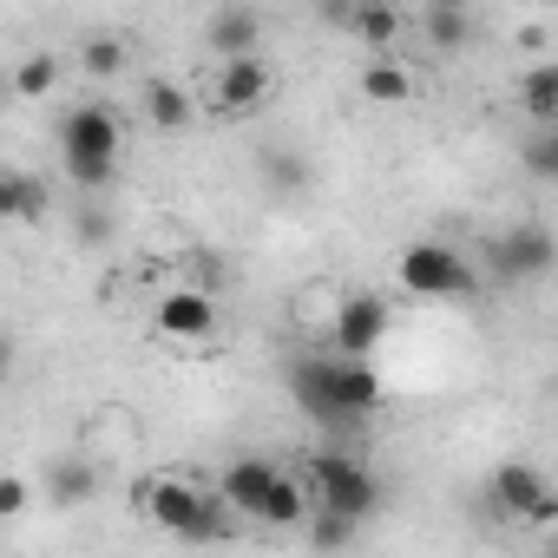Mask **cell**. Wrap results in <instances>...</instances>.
Listing matches in <instances>:
<instances>
[{"label":"cell","instance_id":"1","mask_svg":"<svg viewBox=\"0 0 558 558\" xmlns=\"http://www.w3.org/2000/svg\"><path fill=\"white\" fill-rule=\"evenodd\" d=\"M60 158H66V178L80 191H106L112 171H119V119H112V106H99V99L73 106L60 119Z\"/></svg>","mask_w":558,"mask_h":558},{"label":"cell","instance_id":"2","mask_svg":"<svg viewBox=\"0 0 558 558\" xmlns=\"http://www.w3.org/2000/svg\"><path fill=\"white\" fill-rule=\"evenodd\" d=\"M138 506L171 538H230L236 532L230 525V506L210 499V493H197L191 480H151V486H138Z\"/></svg>","mask_w":558,"mask_h":558},{"label":"cell","instance_id":"3","mask_svg":"<svg viewBox=\"0 0 558 558\" xmlns=\"http://www.w3.org/2000/svg\"><path fill=\"white\" fill-rule=\"evenodd\" d=\"M310 493H316V512H342V519H375V506H381V480L362 466V460H349V453H336V447H323V453H310Z\"/></svg>","mask_w":558,"mask_h":558},{"label":"cell","instance_id":"4","mask_svg":"<svg viewBox=\"0 0 558 558\" xmlns=\"http://www.w3.org/2000/svg\"><path fill=\"white\" fill-rule=\"evenodd\" d=\"M401 283L414 296H434V303H453V296H473V263L447 243H408L401 250Z\"/></svg>","mask_w":558,"mask_h":558},{"label":"cell","instance_id":"5","mask_svg":"<svg viewBox=\"0 0 558 558\" xmlns=\"http://www.w3.org/2000/svg\"><path fill=\"white\" fill-rule=\"evenodd\" d=\"M486 263H493L499 276H545V269L558 263V236H551L545 223H512L506 236H493Z\"/></svg>","mask_w":558,"mask_h":558},{"label":"cell","instance_id":"6","mask_svg":"<svg viewBox=\"0 0 558 558\" xmlns=\"http://www.w3.org/2000/svg\"><path fill=\"white\" fill-rule=\"evenodd\" d=\"M381 336H388V303L381 296H349L336 310V349H342V362H368L381 349Z\"/></svg>","mask_w":558,"mask_h":558},{"label":"cell","instance_id":"7","mask_svg":"<svg viewBox=\"0 0 558 558\" xmlns=\"http://www.w3.org/2000/svg\"><path fill=\"white\" fill-rule=\"evenodd\" d=\"M290 395H296V408H303L310 421H323V427H349V414H342V401H336V362H323V355L290 362Z\"/></svg>","mask_w":558,"mask_h":558},{"label":"cell","instance_id":"8","mask_svg":"<svg viewBox=\"0 0 558 558\" xmlns=\"http://www.w3.org/2000/svg\"><path fill=\"white\" fill-rule=\"evenodd\" d=\"M269 66L263 60H230V66H217V86H210V99H217V112H230V119H243V112H256L263 99H269Z\"/></svg>","mask_w":558,"mask_h":558},{"label":"cell","instance_id":"9","mask_svg":"<svg viewBox=\"0 0 558 558\" xmlns=\"http://www.w3.org/2000/svg\"><path fill=\"white\" fill-rule=\"evenodd\" d=\"M151 323H158V336H171V342H197V336H210L217 303H210L204 290H165L158 310H151Z\"/></svg>","mask_w":558,"mask_h":558},{"label":"cell","instance_id":"10","mask_svg":"<svg viewBox=\"0 0 558 558\" xmlns=\"http://www.w3.org/2000/svg\"><path fill=\"white\" fill-rule=\"evenodd\" d=\"M204 47L223 53V66H230V60H256V47H263V21H256L250 8H217L210 27H204Z\"/></svg>","mask_w":558,"mask_h":558},{"label":"cell","instance_id":"11","mask_svg":"<svg viewBox=\"0 0 558 558\" xmlns=\"http://www.w3.org/2000/svg\"><path fill=\"white\" fill-rule=\"evenodd\" d=\"M276 480H283V473H276L269 460H230V466H223V506H230L236 519H256Z\"/></svg>","mask_w":558,"mask_h":558},{"label":"cell","instance_id":"12","mask_svg":"<svg viewBox=\"0 0 558 558\" xmlns=\"http://www.w3.org/2000/svg\"><path fill=\"white\" fill-rule=\"evenodd\" d=\"M538 499H545V473H538V466H525V460L493 466V506H499L506 519H525Z\"/></svg>","mask_w":558,"mask_h":558},{"label":"cell","instance_id":"13","mask_svg":"<svg viewBox=\"0 0 558 558\" xmlns=\"http://www.w3.org/2000/svg\"><path fill=\"white\" fill-rule=\"evenodd\" d=\"M336 401H342L349 427H355L362 414H375V408H381V368H375V362H342V355H336Z\"/></svg>","mask_w":558,"mask_h":558},{"label":"cell","instance_id":"14","mask_svg":"<svg viewBox=\"0 0 558 558\" xmlns=\"http://www.w3.org/2000/svg\"><path fill=\"white\" fill-rule=\"evenodd\" d=\"M519 112L532 119V132H551L558 125V60H545V66H532L519 80Z\"/></svg>","mask_w":558,"mask_h":558},{"label":"cell","instance_id":"15","mask_svg":"<svg viewBox=\"0 0 558 558\" xmlns=\"http://www.w3.org/2000/svg\"><path fill=\"white\" fill-rule=\"evenodd\" d=\"M336 21L362 40V47H395L401 40V8H381V0H375V8H336Z\"/></svg>","mask_w":558,"mask_h":558},{"label":"cell","instance_id":"16","mask_svg":"<svg viewBox=\"0 0 558 558\" xmlns=\"http://www.w3.org/2000/svg\"><path fill=\"white\" fill-rule=\"evenodd\" d=\"M145 119H151L158 132H184V125L197 119V106H191V93H184L178 80H145Z\"/></svg>","mask_w":558,"mask_h":558},{"label":"cell","instance_id":"17","mask_svg":"<svg viewBox=\"0 0 558 558\" xmlns=\"http://www.w3.org/2000/svg\"><path fill=\"white\" fill-rule=\"evenodd\" d=\"M256 525H276V532H290V525H310V493L283 473L269 486V499H263V512H256Z\"/></svg>","mask_w":558,"mask_h":558},{"label":"cell","instance_id":"18","mask_svg":"<svg viewBox=\"0 0 558 558\" xmlns=\"http://www.w3.org/2000/svg\"><path fill=\"white\" fill-rule=\"evenodd\" d=\"M362 99H368V106H408V99H414V80H408L395 60H368V66H362Z\"/></svg>","mask_w":558,"mask_h":558},{"label":"cell","instance_id":"19","mask_svg":"<svg viewBox=\"0 0 558 558\" xmlns=\"http://www.w3.org/2000/svg\"><path fill=\"white\" fill-rule=\"evenodd\" d=\"M0 210H8L14 223H34L47 210V184L27 178V171H8V178H0Z\"/></svg>","mask_w":558,"mask_h":558},{"label":"cell","instance_id":"20","mask_svg":"<svg viewBox=\"0 0 558 558\" xmlns=\"http://www.w3.org/2000/svg\"><path fill=\"white\" fill-rule=\"evenodd\" d=\"M421 34H427L440 53H453V47H466V40H473V21H466L460 8H421Z\"/></svg>","mask_w":558,"mask_h":558},{"label":"cell","instance_id":"21","mask_svg":"<svg viewBox=\"0 0 558 558\" xmlns=\"http://www.w3.org/2000/svg\"><path fill=\"white\" fill-rule=\"evenodd\" d=\"M93 486H99V480H93V466H86V460H60V466H53V480H47V499H53V506H86V499H93Z\"/></svg>","mask_w":558,"mask_h":558},{"label":"cell","instance_id":"22","mask_svg":"<svg viewBox=\"0 0 558 558\" xmlns=\"http://www.w3.org/2000/svg\"><path fill=\"white\" fill-rule=\"evenodd\" d=\"M60 86V66H53V53H27L21 66H14V93L21 99H47Z\"/></svg>","mask_w":558,"mask_h":558},{"label":"cell","instance_id":"23","mask_svg":"<svg viewBox=\"0 0 558 558\" xmlns=\"http://www.w3.org/2000/svg\"><path fill=\"white\" fill-rule=\"evenodd\" d=\"M519 158H525V178H538V184H558V125H551V132H532Z\"/></svg>","mask_w":558,"mask_h":558},{"label":"cell","instance_id":"24","mask_svg":"<svg viewBox=\"0 0 558 558\" xmlns=\"http://www.w3.org/2000/svg\"><path fill=\"white\" fill-rule=\"evenodd\" d=\"M349 538H355V519H342V512H316L310 519V545L316 551H342Z\"/></svg>","mask_w":558,"mask_h":558},{"label":"cell","instance_id":"25","mask_svg":"<svg viewBox=\"0 0 558 558\" xmlns=\"http://www.w3.org/2000/svg\"><path fill=\"white\" fill-rule=\"evenodd\" d=\"M80 66H86L93 80H112V73L125 66V47H119V40H86V53H80Z\"/></svg>","mask_w":558,"mask_h":558},{"label":"cell","instance_id":"26","mask_svg":"<svg viewBox=\"0 0 558 558\" xmlns=\"http://www.w3.org/2000/svg\"><path fill=\"white\" fill-rule=\"evenodd\" d=\"M21 512H27V480L8 473V480H0V519H21Z\"/></svg>","mask_w":558,"mask_h":558},{"label":"cell","instance_id":"27","mask_svg":"<svg viewBox=\"0 0 558 558\" xmlns=\"http://www.w3.org/2000/svg\"><path fill=\"white\" fill-rule=\"evenodd\" d=\"M525 525H558V493H551V486H545V499L525 512Z\"/></svg>","mask_w":558,"mask_h":558}]
</instances>
